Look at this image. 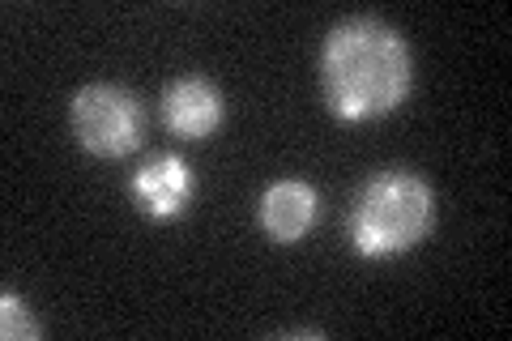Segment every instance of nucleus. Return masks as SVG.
I'll return each mask as SVG.
<instances>
[{
	"label": "nucleus",
	"mask_w": 512,
	"mask_h": 341,
	"mask_svg": "<svg viewBox=\"0 0 512 341\" xmlns=\"http://www.w3.org/2000/svg\"><path fill=\"white\" fill-rule=\"evenodd\" d=\"M414 60L402 30L380 18H346L320 47V94L342 124H372L410 99Z\"/></svg>",
	"instance_id": "f257e3e1"
},
{
	"label": "nucleus",
	"mask_w": 512,
	"mask_h": 341,
	"mask_svg": "<svg viewBox=\"0 0 512 341\" xmlns=\"http://www.w3.org/2000/svg\"><path fill=\"white\" fill-rule=\"evenodd\" d=\"M43 329H39V320L30 316V307L26 299H18L13 290H5L0 295V337L5 341H35Z\"/></svg>",
	"instance_id": "0eeeda50"
},
{
	"label": "nucleus",
	"mask_w": 512,
	"mask_h": 341,
	"mask_svg": "<svg viewBox=\"0 0 512 341\" xmlns=\"http://www.w3.org/2000/svg\"><path fill=\"white\" fill-rule=\"evenodd\" d=\"M128 197L141 218L175 222L188 214L192 197H197V175L180 154H154L128 175Z\"/></svg>",
	"instance_id": "20e7f679"
},
{
	"label": "nucleus",
	"mask_w": 512,
	"mask_h": 341,
	"mask_svg": "<svg viewBox=\"0 0 512 341\" xmlns=\"http://www.w3.org/2000/svg\"><path fill=\"white\" fill-rule=\"evenodd\" d=\"M73 137L94 158H128L146 141V107L111 81H94L73 94Z\"/></svg>",
	"instance_id": "7ed1b4c3"
},
{
	"label": "nucleus",
	"mask_w": 512,
	"mask_h": 341,
	"mask_svg": "<svg viewBox=\"0 0 512 341\" xmlns=\"http://www.w3.org/2000/svg\"><path fill=\"white\" fill-rule=\"evenodd\" d=\"M261 231L265 239L274 243H299L303 235L316 226V214H320V197L308 180H274L265 192H261Z\"/></svg>",
	"instance_id": "423d86ee"
},
{
	"label": "nucleus",
	"mask_w": 512,
	"mask_h": 341,
	"mask_svg": "<svg viewBox=\"0 0 512 341\" xmlns=\"http://www.w3.org/2000/svg\"><path fill=\"white\" fill-rule=\"evenodd\" d=\"M350 248L363 261L406 256L436 231V192L406 167L376 171L350 205Z\"/></svg>",
	"instance_id": "f03ea898"
},
{
	"label": "nucleus",
	"mask_w": 512,
	"mask_h": 341,
	"mask_svg": "<svg viewBox=\"0 0 512 341\" xmlns=\"http://www.w3.org/2000/svg\"><path fill=\"white\" fill-rule=\"evenodd\" d=\"M222 120H227V99H222V90L210 77L188 73V77H175L163 90V124L171 137L205 141L218 133Z\"/></svg>",
	"instance_id": "39448f33"
}]
</instances>
